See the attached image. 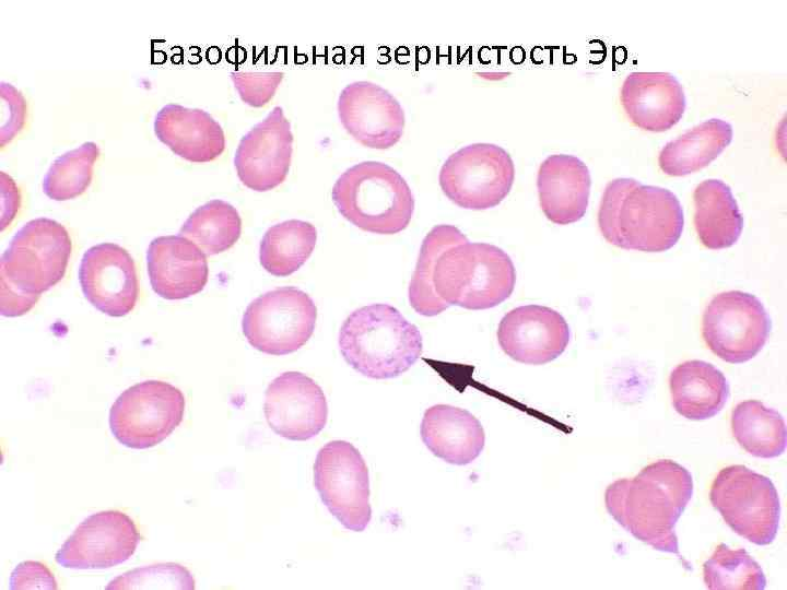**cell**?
Segmentation results:
<instances>
[{
	"label": "cell",
	"mask_w": 787,
	"mask_h": 590,
	"mask_svg": "<svg viewBox=\"0 0 787 590\" xmlns=\"http://www.w3.org/2000/svg\"><path fill=\"white\" fill-rule=\"evenodd\" d=\"M316 241L317 229L309 222L287 220L272 225L260 241V264L274 276H289L310 257Z\"/></svg>",
	"instance_id": "83f0119b"
},
{
	"label": "cell",
	"mask_w": 787,
	"mask_h": 590,
	"mask_svg": "<svg viewBox=\"0 0 787 590\" xmlns=\"http://www.w3.org/2000/svg\"><path fill=\"white\" fill-rule=\"evenodd\" d=\"M11 589H57V580L50 569L40 562L20 563L10 577Z\"/></svg>",
	"instance_id": "e575fe53"
},
{
	"label": "cell",
	"mask_w": 787,
	"mask_h": 590,
	"mask_svg": "<svg viewBox=\"0 0 787 590\" xmlns=\"http://www.w3.org/2000/svg\"><path fill=\"white\" fill-rule=\"evenodd\" d=\"M293 140L283 108L273 107L238 143L234 166L242 184L258 192L281 185L291 167Z\"/></svg>",
	"instance_id": "5bb4252c"
},
{
	"label": "cell",
	"mask_w": 787,
	"mask_h": 590,
	"mask_svg": "<svg viewBox=\"0 0 787 590\" xmlns=\"http://www.w3.org/2000/svg\"><path fill=\"white\" fill-rule=\"evenodd\" d=\"M703 580L710 590H763L766 578L756 560L743 548L732 550L725 543L715 548L703 565Z\"/></svg>",
	"instance_id": "4dcf8cb0"
},
{
	"label": "cell",
	"mask_w": 787,
	"mask_h": 590,
	"mask_svg": "<svg viewBox=\"0 0 787 590\" xmlns=\"http://www.w3.org/2000/svg\"><path fill=\"white\" fill-rule=\"evenodd\" d=\"M146 262L151 286L165 299L188 298L200 293L208 282L207 255L179 234L154 238Z\"/></svg>",
	"instance_id": "d6986e66"
},
{
	"label": "cell",
	"mask_w": 787,
	"mask_h": 590,
	"mask_svg": "<svg viewBox=\"0 0 787 590\" xmlns=\"http://www.w3.org/2000/svg\"><path fill=\"white\" fill-rule=\"evenodd\" d=\"M683 210L668 189L615 178L603 190L598 226L603 238L627 250L661 252L681 237Z\"/></svg>",
	"instance_id": "3957f363"
},
{
	"label": "cell",
	"mask_w": 787,
	"mask_h": 590,
	"mask_svg": "<svg viewBox=\"0 0 787 590\" xmlns=\"http://www.w3.org/2000/svg\"><path fill=\"white\" fill-rule=\"evenodd\" d=\"M420 432L424 445L434 456L456 465L474 461L485 444L479 420L467 410L449 404L428 408Z\"/></svg>",
	"instance_id": "603a6c76"
},
{
	"label": "cell",
	"mask_w": 787,
	"mask_h": 590,
	"mask_svg": "<svg viewBox=\"0 0 787 590\" xmlns=\"http://www.w3.org/2000/svg\"><path fill=\"white\" fill-rule=\"evenodd\" d=\"M731 432L748 453L763 459L785 452L787 429L782 414L757 400L738 403L731 412Z\"/></svg>",
	"instance_id": "4316f807"
},
{
	"label": "cell",
	"mask_w": 787,
	"mask_h": 590,
	"mask_svg": "<svg viewBox=\"0 0 787 590\" xmlns=\"http://www.w3.org/2000/svg\"><path fill=\"white\" fill-rule=\"evenodd\" d=\"M1 282V314L7 317H17L28 312L39 299V295L28 294L0 276Z\"/></svg>",
	"instance_id": "d590c367"
},
{
	"label": "cell",
	"mask_w": 787,
	"mask_h": 590,
	"mask_svg": "<svg viewBox=\"0 0 787 590\" xmlns=\"http://www.w3.org/2000/svg\"><path fill=\"white\" fill-rule=\"evenodd\" d=\"M316 319L313 298L297 287L284 286L255 298L243 315L242 329L252 347L280 356L306 344L314 333Z\"/></svg>",
	"instance_id": "30bf717a"
},
{
	"label": "cell",
	"mask_w": 787,
	"mask_h": 590,
	"mask_svg": "<svg viewBox=\"0 0 787 590\" xmlns=\"http://www.w3.org/2000/svg\"><path fill=\"white\" fill-rule=\"evenodd\" d=\"M515 180L509 153L493 143L466 145L444 162L438 181L444 194L467 210H486L498 205Z\"/></svg>",
	"instance_id": "ba28073f"
},
{
	"label": "cell",
	"mask_w": 787,
	"mask_h": 590,
	"mask_svg": "<svg viewBox=\"0 0 787 590\" xmlns=\"http://www.w3.org/2000/svg\"><path fill=\"white\" fill-rule=\"evenodd\" d=\"M732 126L712 118L669 141L659 152L660 169L674 177L685 176L708 166L730 144Z\"/></svg>",
	"instance_id": "484cf974"
},
{
	"label": "cell",
	"mask_w": 787,
	"mask_h": 590,
	"mask_svg": "<svg viewBox=\"0 0 787 590\" xmlns=\"http://www.w3.org/2000/svg\"><path fill=\"white\" fill-rule=\"evenodd\" d=\"M79 281L85 298L110 317H122L134 308L139 282L131 255L114 243L89 248L81 260Z\"/></svg>",
	"instance_id": "e0dca14e"
},
{
	"label": "cell",
	"mask_w": 787,
	"mask_h": 590,
	"mask_svg": "<svg viewBox=\"0 0 787 590\" xmlns=\"http://www.w3.org/2000/svg\"><path fill=\"white\" fill-rule=\"evenodd\" d=\"M154 133L173 153L191 163H208L225 150L221 125L205 110L167 104L154 118Z\"/></svg>",
	"instance_id": "7402d4cb"
},
{
	"label": "cell",
	"mask_w": 787,
	"mask_h": 590,
	"mask_svg": "<svg viewBox=\"0 0 787 590\" xmlns=\"http://www.w3.org/2000/svg\"><path fill=\"white\" fill-rule=\"evenodd\" d=\"M195 589L190 571L177 563H158L129 570L113 580L106 589Z\"/></svg>",
	"instance_id": "1f68e13d"
},
{
	"label": "cell",
	"mask_w": 787,
	"mask_h": 590,
	"mask_svg": "<svg viewBox=\"0 0 787 590\" xmlns=\"http://www.w3.org/2000/svg\"><path fill=\"white\" fill-rule=\"evenodd\" d=\"M337 108L345 131L363 146L387 150L402 138L403 108L391 93L376 83L348 84L339 94Z\"/></svg>",
	"instance_id": "9a60e30c"
},
{
	"label": "cell",
	"mask_w": 787,
	"mask_h": 590,
	"mask_svg": "<svg viewBox=\"0 0 787 590\" xmlns=\"http://www.w3.org/2000/svg\"><path fill=\"white\" fill-rule=\"evenodd\" d=\"M571 339L569 327L556 310L541 305L519 306L500 321L497 341L505 354L529 365L559 357Z\"/></svg>",
	"instance_id": "ac0fdd59"
},
{
	"label": "cell",
	"mask_w": 787,
	"mask_h": 590,
	"mask_svg": "<svg viewBox=\"0 0 787 590\" xmlns=\"http://www.w3.org/2000/svg\"><path fill=\"white\" fill-rule=\"evenodd\" d=\"M770 331L771 319L761 300L741 291L717 294L703 314L702 335L706 345L730 364L756 356Z\"/></svg>",
	"instance_id": "7c38bea8"
},
{
	"label": "cell",
	"mask_w": 787,
	"mask_h": 590,
	"mask_svg": "<svg viewBox=\"0 0 787 590\" xmlns=\"http://www.w3.org/2000/svg\"><path fill=\"white\" fill-rule=\"evenodd\" d=\"M185 406V396L177 387L161 380H145L129 387L115 400L109 411V427L124 446L148 449L179 426Z\"/></svg>",
	"instance_id": "9c48e42d"
},
{
	"label": "cell",
	"mask_w": 787,
	"mask_h": 590,
	"mask_svg": "<svg viewBox=\"0 0 787 590\" xmlns=\"http://www.w3.org/2000/svg\"><path fill=\"white\" fill-rule=\"evenodd\" d=\"M242 234V219L231 203L211 200L197 208L184 222L179 235L196 244L207 256L226 251Z\"/></svg>",
	"instance_id": "f1b7e54d"
},
{
	"label": "cell",
	"mask_w": 787,
	"mask_h": 590,
	"mask_svg": "<svg viewBox=\"0 0 787 590\" xmlns=\"http://www.w3.org/2000/svg\"><path fill=\"white\" fill-rule=\"evenodd\" d=\"M590 186L588 167L574 155L553 154L539 166L537 189L540 208L554 224H572L585 215Z\"/></svg>",
	"instance_id": "44dd1931"
},
{
	"label": "cell",
	"mask_w": 787,
	"mask_h": 590,
	"mask_svg": "<svg viewBox=\"0 0 787 590\" xmlns=\"http://www.w3.org/2000/svg\"><path fill=\"white\" fill-rule=\"evenodd\" d=\"M331 198L345 220L373 234L402 232L414 212L410 186L383 162L365 161L344 170L332 187Z\"/></svg>",
	"instance_id": "5b68a950"
},
{
	"label": "cell",
	"mask_w": 787,
	"mask_h": 590,
	"mask_svg": "<svg viewBox=\"0 0 787 590\" xmlns=\"http://www.w3.org/2000/svg\"><path fill=\"white\" fill-rule=\"evenodd\" d=\"M141 535L133 520L119 510H103L85 518L55 555L71 569H105L128 560Z\"/></svg>",
	"instance_id": "4fadbf2b"
},
{
	"label": "cell",
	"mask_w": 787,
	"mask_h": 590,
	"mask_svg": "<svg viewBox=\"0 0 787 590\" xmlns=\"http://www.w3.org/2000/svg\"><path fill=\"white\" fill-rule=\"evenodd\" d=\"M1 220L0 228L4 231L14 220L21 206V193L15 181L4 172L0 173Z\"/></svg>",
	"instance_id": "8d00e7d4"
},
{
	"label": "cell",
	"mask_w": 787,
	"mask_h": 590,
	"mask_svg": "<svg viewBox=\"0 0 787 590\" xmlns=\"http://www.w3.org/2000/svg\"><path fill=\"white\" fill-rule=\"evenodd\" d=\"M515 284V266L503 249L470 243L458 227L441 224L422 241L408 295L418 314L433 317L453 305L493 308L512 295Z\"/></svg>",
	"instance_id": "6da1fadb"
},
{
	"label": "cell",
	"mask_w": 787,
	"mask_h": 590,
	"mask_svg": "<svg viewBox=\"0 0 787 590\" xmlns=\"http://www.w3.org/2000/svg\"><path fill=\"white\" fill-rule=\"evenodd\" d=\"M694 226L708 249L731 247L743 228V216L730 187L719 179H706L693 192Z\"/></svg>",
	"instance_id": "d4e9b609"
},
{
	"label": "cell",
	"mask_w": 787,
	"mask_h": 590,
	"mask_svg": "<svg viewBox=\"0 0 787 590\" xmlns=\"http://www.w3.org/2000/svg\"><path fill=\"white\" fill-rule=\"evenodd\" d=\"M709 500L738 535L756 545L771 544L778 532L780 502L773 482L745 465L733 464L715 476Z\"/></svg>",
	"instance_id": "8992f818"
},
{
	"label": "cell",
	"mask_w": 787,
	"mask_h": 590,
	"mask_svg": "<svg viewBox=\"0 0 787 590\" xmlns=\"http://www.w3.org/2000/svg\"><path fill=\"white\" fill-rule=\"evenodd\" d=\"M314 484L324 505L348 530L361 532L372 519L367 465L352 444L332 440L320 448Z\"/></svg>",
	"instance_id": "8fae6325"
},
{
	"label": "cell",
	"mask_w": 787,
	"mask_h": 590,
	"mask_svg": "<svg viewBox=\"0 0 787 590\" xmlns=\"http://www.w3.org/2000/svg\"><path fill=\"white\" fill-rule=\"evenodd\" d=\"M283 72H231L232 82L240 99L251 107H262L274 96L283 80Z\"/></svg>",
	"instance_id": "d6a6232c"
},
{
	"label": "cell",
	"mask_w": 787,
	"mask_h": 590,
	"mask_svg": "<svg viewBox=\"0 0 787 590\" xmlns=\"http://www.w3.org/2000/svg\"><path fill=\"white\" fill-rule=\"evenodd\" d=\"M0 145L3 148L23 129L27 116V104L21 91L4 81L0 83Z\"/></svg>",
	"instance_id": "836d02e7"
},
{
	"label": "cell",
	"mask_w": 787,
	"mask_h": 590,
	"mask_svg": "<svg viewBox=\"0 0 787 590\" xmlns=\"http://www.w3.org/2000/svg\"><path fill=\"white\" fill-rule=\"evenodd\" d=\"M674 410L685 418L707 420L725 406L730 388L725 375L714 365L698 359L674 367L669 377Z\"/></svg>",
	"instance_id": "cb8c5ba5"
},
{
	"label": "cell",
	"mask_w": 787,
	"mask_h": 590,
	"mask_svg": "<svg viewBox=\"0 0 787 590\" xmlns=\"http://www.w3.org/2000/svg\"><path fill=\"white\" fill-rule=\"evenodd\" d=\"M620 99L629 119L650 132L671 129L686 106L681 83L669 72H631L623 81Z\"/></svg>",
	"instance_id": "ffe728a7"
},
{
	"label": "cell",
	"mask_w": 787,
	"mask_h": 590,
	"mask_svg": "<svg viewBox=\"0 0 787 590\" xmlns=\"http://www.w3.org/2000/svg\"><path fill=\"white\" fill-rule=\"evenodd\" d=\"M693 495V479L681 464L657 460L634 477L608 485V514L635 539L680 556L676 524Z\"/></svg>",
	"instance_id": "7a4b0ae2"
},
{
	"label": "cell",
	"mask_w": 787,
	"mask_h": 590,
	"mask_svg": "<svg viewBox=\"0 0 787 590\" xmlns=\"http://www.w3.org/2000/svg\"><path fill=\"white\" fill-rule=\"evenodd\" d=\"M101 154L95 142L87 141L58 156L43 179V191L51 200L67 201L90 187L93 168Z\"/></svg>",
	"instance_id": "f546056e"
},
{
	"label": "cell",
	"mask_w": 787,
	"mask_h": 590,
	"mask_svg": "<svg viewBox=\"0 0 787 590\" xmlns=\"http://www.w3.org/2000/svg\"><path fill=\"white\" fill-rule=\"evenodd\" d=\"M263 413L277 435L290 440H307L326 426L328 404L314 379L299 371H285L269 384Z\"/></svg>",
	"instance_id": "2e32d148"
},
{
	"label": "cell",
	"mask_w": 787,
	"mask_h": 590,
	"mask_svg": "<svg viewBox=\"0 0 787 590\" xmlns=\"http://www.w3.org/2000/svg\"><path fill=\"white\" fill-rule=\"evenodd\" d=\"M338 343L345 362L372 379L404 374L423 350L418 327L388 304H372L352 311L340 328Z\"/></svg>",
	"instance_id": "277c9868"
},
{
	"label": "cell",
	"mask_w": 787,
	"mask_h": 590,
	"mask_svg": "<svg viewBox=\"0 0 787 590\" xmlns=\"http://www.w3.org/2000/svg\"><path fill=\"white\" fill-rule=\"evenodd\" d=\"M72 251L67 228L38 217L25 223L1 256L0 276L33 295L47 292L66 274Z\"/></svg>",
	"instance_id": "52a82bcc"
}]
</instances>
